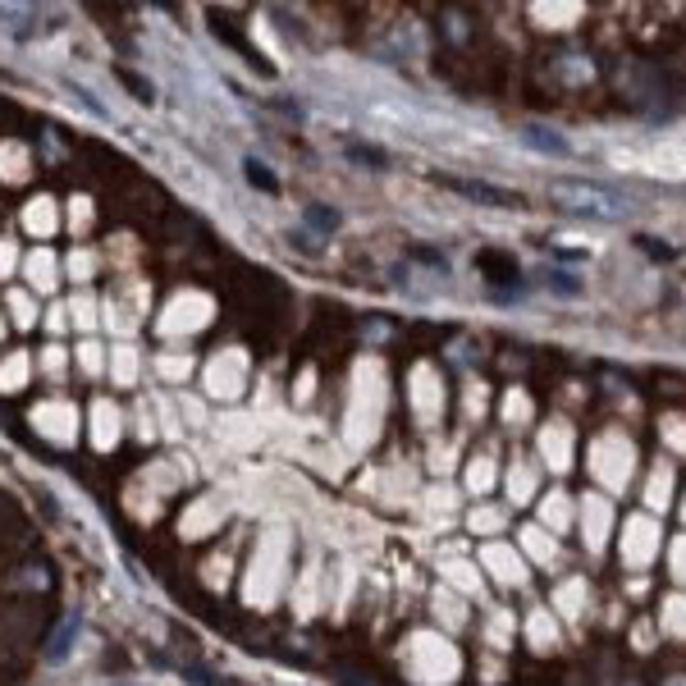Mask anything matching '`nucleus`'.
<instances>
[{
  "label": "nucleus",
  "mask_w": 686,
  "mask_h": 686,
  "mask_svg": "<svg viewBox=\"0 0 686 686\" xmlns=\"http://www.w3.org/2000/svg\"><path fill=\"white\" fill-rule=\"evenodd\" d=\"M549 284H554L558 293H577V284H572V279L563 275V270H554V275H549Z\"/></svg>",
  "instance_id": "9"
},
{
  "label": "nucleus",
  "mask_w": 686,
  "mask_h": 686,
  "mask_svg": "<svg viewBox=\"0 0 686 686\" xmlns=\"http://www.w3.org/2000/svg\"><path fill=\"white\" fill-rule=\"evenodd\" d=\"M440 188L467 197V202H481V206H522V193L513 188H499V183H485V179H462V174H435Z\"/></svg>",
  "instance_id": "2"
},
{
  "label": "nucleus",
  "mask_w": 686,
  "mask_h": 686,
  "mask_svg": "<svg viewBox=\"0 0 686 686\" xmlns=\"http://www.w3.org/2000/svg\"><path fill=\"white\" fill-rule=\"evenodd\" d=\"M69 636H78V622H65V627H60V636H55V645L46 654H51V659H60V654L69 650Z\"/></svg>",
  "instance_id": "7"
},
{
  "label": "nucleus",
  "mask_w": 686,
  "mask_h": 686,
  "mask_svg": "<svg viewBox=\"0 0 686 686\" xmlns=\"http://www.w3.org/2000/svg\"><path fill=\"white\" fill-rule=\"evenodd\" d=\"M247 183H257V188H266V193H275V188H279L275 174H270L261 161H247Z\"/></svg>",
  "instance_id": "5"
},
{
  "label": "nucleus",
  "mask_w": 686,
  "mask_h": 686,
  "mask_svg": "<svg viewBox=\"0 0 686 686\" xmlns=\"http://www.w3.org/2000/svg\"><path fill=\"white\" fill-rule=\"evenodd\" d=\"M549 197L563 211L590 215V220H627L632 215V202L600 179H549Z\"/></svg>",
  "instance_id": "1"
},
{
  "label": "nucleus",
  "mask_w": 686,
  "mask_h": 686,
  "mask_svg": "<svg viewBox=\"0 0 686 686\" xmlns=\"http://www.w3.org/2000/svg\"><path fill=\"white\" fill-rule=\"evenodd\" d=\"M522 142H526V147H536V151H545V156H568V151H572L568 138H558L554 129H540V124H526Z\"/></svg>",
  "instance_id": "3"
},
{
  "label": "nucleus",
  "mask_w": 686,
  "mask_h": 686,
  "mask_svg": "<svg viewBox=\"0 0 686 686\" xmlns=\"http://www.w3.org/2000/svg\"><path fill=\"white\" fill-rule=\"evenodd\" d=\"M119 78H124V83H129V87H133V97L151 101V87H147V83H142V78H133V74H129V69H119Z\"/></svg>",
  "instance_id": "8"
},
{
  "label": "nucleus",
  "mask_w": 686,
  "mask_h": 686,
  "mask_svg": "<svg viewBox=\"0 0 686 686\" xmlns=\"http://www.w3.org/2000/svg\"><path fill=\"white\" fill-rule=\"evenodd\" d=\"M307 220H311V225H321V229H334V225H339V211H325V206H307Z\"/></svg>",
  "instance_id": "6"
},
{
  "label": "nucleus",
  "mask_w": 686,
  "mask_h": 686,
  "mask_svg": "<svg viewBox=\"0 0 686 686\" xmlns=\"http://www.w3.org/2000/svg\"><path fill=\"white\" fill-rule=\"evenodd\" d=\"M348 156H353V161H366L371 170H385V161H389L385 151H380V147H366V142H348Z\"/></svg>",
  "instance_id": "4"
}]
</instances>
